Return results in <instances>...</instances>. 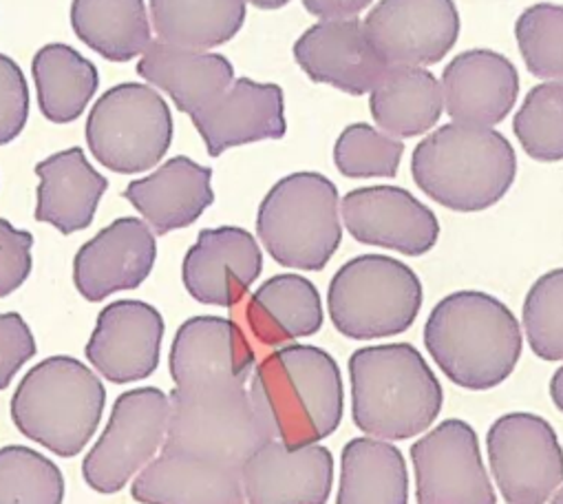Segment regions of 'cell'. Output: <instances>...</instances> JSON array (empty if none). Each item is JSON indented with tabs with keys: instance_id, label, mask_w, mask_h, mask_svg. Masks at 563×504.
Wrapping results in <instances>:
<instances>
[{
	"instance_id": "obj_23",
	"label": "cell",
	"mask_w": 563,
	"mask_h": 504,
	"mask_svg": "<svg viewBox=\"0 0 563 504\" xmlns=\"http://www.w3.org/2000/svg\"><path fill=\"white\" fill-rule=\"evenodd\" d=\"M131 493L142 504H243L239 467L184 451H162L135 478Z\"/></svg>"
},
{
	"instance_id": "obj_3",
	"label": "cell",
	"mask_w": 563,
	"mask_h": 504,
	"mask_svg": "<svg viewBox=\"0 0 563 504\" xmlns=\"http://www.w3.org/2000/svg\"><path fill=\"white\" fill-rule=\"evenodd\" d=\"M354 425L380 440L424 434L442 412L444 392L411 343L367 346L350 357Z\"/></svg>"
},
{
	"instance_id": "obj_35",
	"label": "cell",
	"mask_w": 563,
	"mask_h": 504,
	"mask_svg": "<svg viewBox=\"0 0 563 504\" xmlns=\"http://www.w3.org/2000/svg\"><path fill=\"white\" fill-rule=\"evenodd\" d=\"M515 39L532 76L563 83V6L528 8L515 23Z\"/></svg>"
},
{
	"instance_id": "obj_28",
	"label": "cell",
	"mask_w": 563,
	"mask_h": 504,
	"mask_svg": "<svg viewBox=\"0 0 563 504\" xmlns=\"http://www.w3.org/2000/svg\"><path fill=\"white\" fill-rule=\"evenodd\" d=\"M369 94L372 116L391 138L431 131L444 109L442 85L424 67H389Z\"/></svg>"
},
{
	"instance_id": "obj_29",
	"label": "cell",
	"mask_w": 563,
	"mask_h": 504,
	"mask_svg": "<svg viewBox=\"0 0 563 504\" xmlns=\"http://www.w3.org/2000/svg\"><path fill=\"white\" fill-rule=\"evenodd\" d=\"M409 471L402 451L380 438H352L341 456L336 504H407Z\"/></svg>"
},
{
	"instance_id": "obj_20",
	"label": "cell",
	"mask_w": 563,
	"mask_h": 504,
	"mask_svg": "<svg viewBox=\"0 0 563 504\" xmlns=\"http://www.w3.org/2000/svg\"><path fill=\"white\" fill-rule=\"evenodd\" d=\"M295 61L310 80L350 96L369 94L389 69L358 19L317 23L297 41Z\"/></svg>"
},
{
	"instance_id": "obj_44",
	"label": "cell",
	"mask_w": 563,
	"mask_h": 504,
	"mask_svg": "<svg viewBox=\"0 0 563 504\" xmlns=\"http://www.w3.org/2000/svg\"><path fill=\"white\" fill-rule=\"evenodd\" d=\"M550 504H563V486L556 489V493L550 497Z\"/></svg>"
},
{
	"instance_id": "obj_10",
	"label": "cell",
	"mask_w": 563,
	"mask_h": 504,
	"mask_svg": "<svg viewBox=\"0 0 563 504\" xmlns=\"http://www.w3.org/2000/svg\"><path fill=\"white\" fill-rule=\"evenodd\" d=\"M168 416L170 396L157 387H140L118 396L107 429L85 458L87 484L98 493L122 491L164 445Z\"/></svg>"
},
{
	"instance_id": "obj_34",
	"label": "cell",
	"mask_w": 563,
	"mask_h": 504,
	"mask_svg": "<svg viewBox=\"0 0 563 504\" xmlns=\"http://www.w3.org/2000/svg\"><path fill=\"white\" fill-rule=\"evenodd\" d=\"M512 131L537 162L563 160V83H543L523 98Z\"/></svg>"
},
{
	"instance_id": "obj_5",
	"label": "cell",
	"mask_w": 563,
	"mask_h": 504,
	"mask_svg": "<svg viewBox=\"0 0 563 504\" xmlns=\"http://www.w3.org/2000/svg\"><path fill=\"white\" fill-rule=\"evenodd\" d=\"M107 390L85 363L49 357L36 363L12 398V418L23 436L54 451L78 456L102 420Z\"/></svg>"
},
{
	"instance_id": "obj_42",
	"label": "cell",
	"mask_w": 563,
	"mask_h": 504,
	"mask_svg": "<svg viewBox=\"0 0 563 504\" xmlns=\"http://www.w3.org/2000/svg\"><path fill=\"white\" fill-rule=\"evenodd\" d=\"M550 398L554 407L563 414V365L550 379Z\"/></svg>"
},
{
	"instance_id": "obj_43",
	"label": "cell",
	"mask_w": 563,
	"mask_h": 504,
	"mask_svg": "<svg viewBox=\"0 0 563 504\" xmlns=\"http://www.w3.org/2000/svg\"><path fill=\"white\" fill-rule=\"evenodd\" d=\"M247 3H252L258 10H280L286 8L290 0H247Z\"/></svg>"
},
{
	"instance_id": "obj_31",
	"label": "cell",
	"mask_w": 563,
	"mask_h": 504,
	"mask_svg": "<svg viewBox=\"0 0 563 504\" xmlns=\"http://www.w3.org/2000/svg\"><path fill=\"white\" fill-rule=\"evenodd\" d=\"M159 43L212 50L230 43L245 23V0H148Z\"/></svg>"
},
{
	"instance_id": "obj_17",
	"label": "cell",
	"mask_w": 563,
	"mask_h": 504,
	"mask_svg": "<svg viewBox=\"0 0 563 504\" xmlns=\"http://www.w3.org/2000/svg\"><path fill=\"white\" fill-rule=\"evenodd\" d=\"M247 504H328L334 486V456L323 445H261L241 464Z\"/></svg>"
},
{
	"instance_id": "obj_37",
	"label": "cell",
	"mask_w": 563,
	"mask_h": 504,
	"mask_svg": "<svg viewBox=\"0 0 563 504\" xmlns=\"http://www.w3.org/2000/svg\"><path fill=\"white\" fill-rule=\"evenodd\" d=\"M405 144L365 122L350 124L334 144L336 168L352 179L396 177Z\"/></svg>"
},
{
	"instance_id": "obj_22",
	"label": "cell",
	"mask_w": 563,
	"mask_h": 504,
	"mask_svg": "<svg viewBox=\"0 0 563 504\" xmlns=\"http://www.w3.org/2000/svg\"><path fill=\"white\" fill-rule=\"evenodd\" d=\"M442 96L453 122L495 127L517 105L519 74L515 65L490 50L455 56L442 74Z\"/></svg>"
},
{
	"instance_id": "obj_25",
	"label": "cell",
	"mask_w": 563,
	"mask_h": 504,
	"mask_svg": "<svg viewBox=\"0 0 563 504\" xmlns=\"http://www.w3.org/2000/svg\"><path fill=\"white\" fill-rule=\"evenodd\" d=\"M137 74L164 91L186 116H197L234 83L232 63L212 52L151 43L137 63Z\"/></svg>"
},
{
	"instance_id": "obj_41",
	"label": "cell",
	"mask_w": 563,
	"mask_h": 504,
	"mask_svg": "<svg viewBox=\"0 0 563 504\" xmlns=\"http://www.w3.org/2000/svg\"><path fill=\"white\" fill-rule=\"evenodd\" d=\"M372 3L374 0H303L306 10L321 21L356 19V14H361Z\"/></svg>"
},
{
	"instance_id": "obj_6",
	"label": "cell",
	"mask_w": 563,
	"mask_h": 504,
	"mask_svg": "<svg viewBox=\"0 0 563 504\" xmlns=\"http://www.w3.org/2000/svg\"><path fill=\"white\" fill-rule=\"evenodd\" d=\"M256 234L278 266L323 271L343 241L336 184L314 171L278 179L258 206Z\"/></svg>"
},
{
	"instance_id": "obj_40",
	"label": "cell",
	"mask_w": 563,
	"mask_h": 504,
	"mask_svg": "<svg viewBox=\"0 0 563 504\" xmlns=\"http://www.w3.org/2000/svg\"><path fill=\"white\" fill-rule=\"evenodd\" d=\"M36 350L32 328L21 315H0V390L12 385L19 370L36 357Z\"/></svg>"
},
{
	"instance_id": "obj_19",
	"label": "cell",
	"mask_w": 563,
	"mask_h": 504,
	"mask_svg": "<svg viewBox=\"0 0 563 504\" xmlns=\"http://www.w3.org/2000/svg\"><path fill=\"white\" fill-rule=\"evenodd\" d=\"M164 317L135 299L109 304L87 343L89 363L111 383L124 385L148 379L162 357Z\"/></svg>"
},
{
	"instance_id": "obj_38",
	"label": "cell",
	"mask_w": 563,
	"mask_h": 504,
	"mask_svg": "<svg viewBox=\"0 0 563 504\" xmlns=\"http://www.w3.org/2000/svg\"><path fill=\"white\" fill-rule=\"evenodd\" d=\"M30 118V87L23 69L0 54V146L14 142Z\"/></svg>"
},
{
	"instance_id": "obj_33",
	"label": "cell",
	"mask_w": 563,
	"mask_h": 504,
	"mask_svg": "<svg viewBox=\"0 0 563 504\" xmlns=\"http://www.w3.org/2000/svg\"><path fill=\"white\" fill-rule=\"evenodd\" d=\"M63 471L36 449H0V504H63Z\"/></svg>"
},
{
	"instance_id": "obj_12",
	"label": "cell",
	"mask_w": 563,
	"mask_h": 504,
	"mask_svg": "<svg viewBox=\"0 0 563 504\" xmlns=\"http://www.w3.org/2000/svg\"><path fill=\"white\" fill-rule=\"evenodd\" d=\"M418 504H497L479 438L462 418H446L411 447Z\"/></svg>"
},
{
	"instance_id": "obj_2",
	"label": "cell",
	"mask_w": 563,
	"mask_h": 504,
	"mask_svg": "<svg viewBox=\"0 0 563 504\" xmlns=\"http://www.w3.org/2000/svg\"><path fill=\"white\" fill-rule=\"evenodd\" d=\"M424 346L451 383L486 392L515 372L523 337L517 317L504 302L482 291H457L431 310Z\"/></svg>"
},
{
	"instance_id": "obj_16",
	"label": "cell",
	"mask_w": 563,
	"mask_h": 504,
	"mask_svg": "<svg viewBox=\"0 0 563 504\" xmlns=\"http://www.w3.org/2000/svg\"><path fill=\"white\" fill-rule=\"evenodd\" d=\"M263 271V252L254 234L239 226L206 228L181 264L188 295L217 308L239 306Z\"/></svg>"
},
{
	"instance_id": "obj_26",
	"label": "cell",
	"mask_w": 563,
	"mask_h": 504,
	"mask_svg": "<svg viewBox=\"0 0 563 504\" xmlns=\"http://www.w3.org/2000/svg\"><path fill=\"white\" fill-rule=\"evenodd\" d=\"M250 335L263 348H284L314 337L325 321L317 286L303 275H274L263 282L243 310Z\"/></svg>"
},
{
	"instance_id": "obj_27",
	"label": "cell",
	"mask_w": 563,
	"mask_h": 504,
	"mask_svg": "<svg viewBox=\"0 0 563 504\" xmlns=\"http://www.w3.org/2000/svg\"><path fill=\"white\" fill-rule=\"evenodd\" d=\"M41 177L36 219L54 226L63 234H74L91 226L98 204L109 188V179L98 173L82 149L60 151L36 166Z\"/></svg>"
},
{
	"instance_id": "obj_13",
	"label": "cell",
	"mask_w": 563,
	"mask_h": 504,
	"mask_svg": "<svg viewBox=\"0 0 563 504\" xmlns=\"http://www.w3.org/2000/svg\"><path fill=\"white\" fill-rule=\"evenodd\" d=\"M363 25L387 67L435 65L460 36L453 0H380Z\"/></svg>"
},
{
	"instance_id": "obj_11",
	"label": "cell",
	"mask_w": 563,
	"mask_h": 504,
	"mask_svg": "<svg viewBox=\"0 0 563 504\" xmlns=\"http://www.w3.org/2000/svg\"><path fill=\"white\" fill-rule=\"evenodd\" d=\"M488 464L508 504H545L563 484V449L552 425L530 412L499 416L486 434Z\"/></svg>"
},
{
	"instance_id": "obj_9",
	"label": "cell",
	"mask_w": 563,
	"mask_h": 504,
	"mask_svg": "<svg viewBox=\"0 0 563 504\" xmlns=\"http://www.w3.org/2000/svg\"><path fill=\"white\" fill-rule=\"evenodd\" d=\"M91 155L113 173L155 168L173 142V113L157 89L140 83L111 87L87 118Z\"/></svg>"
},
{
	"instance_id": "obj_21",
	"label": "cell",
	"mask_w": 563,
	"mask_h": 504,
	"mask_svg": "<svg viewBox=\"0 0 563 504\" xmlns=\"http://www.w3.org/2000/svg\"><path fill=\"white\" fill-rule=\"evenodd\" d=\"M190 120L212 157L234 146L280 140L288 131L284 89L250 78L234 80L221 98Z\"/></svg>"
},
{
	"instance_id": "obj_30",
	"label": "cell",
	"mask_w": 563,
	"mask_h": 504,
	"mask_svg": "<svg viewBox=\"0 0 563 504\" xmlns=\"http://www.w3.org/2000/svg\"><path fill=\"white\" fill-rule=\"evenodd\" d=\"M69 19L76 36L111 63H129L151 47L144 0H74Z\"/></svg>"
},
{
	"instance_id": "obj_39",
	"label": "cell",
	"mask_w": 563,
	"mask_h": 504,
	"mask_svg": "<svg viewBox=\"0 0 563 504\" xmlns=\"http://www.w3.org/2000/svg\"><path fill=\"white\" fill-rule=\"evenodd\" d=\"M34 234L0 219V297L16 293L32 275Z\"/></svg>"
},
{
	"instance_id": "obj_1",
	"label": "cell",
	"mask_w": 563,
	"mask_h": 504,
	"mask_svg": "<svg viewBox=\"0 0 563 504\" xmlns=\"http://www.w3.org/2000/svg\"><path fill=\"white\" fill-rule=\"evenodd\" d=\"M250 398L272 438L295 447L317 445L343 423V372L323 348L290 343L254 368Z\"/></svg>"
},
{
	"instance_id": "obj_32",
	"label": "cell",
	"mask_w": 563,
	"mask_h": 504,
	"mask_svg": "<svg viewBox=\"0 0 563 504\" xmlns=\"http://www.w3.org/2000/svg\"><path fill=\"white\" fill-rule=\"evenodd\" d=\"M32 74L43 116L54 124L76 122L93 100L100 76L96 65L65 43L36 52Z\"/></svg>"
},
{
	"instance_id": "obj_18",
	"label": "cell",
	"mask_w": 563,
	"mask_h": 504,
	"mask_svg": "<svg viewBox=\"0 0 563 504\" xmlns=\"http://www.w3.org/2000/svg\"><path fill=\"white\" fill-rule=\"evenodd\" d=\"M157 260L151 226L137 217H120L89 239L74 260V284L91 302L140 288Z\"/></svg>"
},
{
	"instance_id": "obj_7",
	"label": "cell",
	"mask_w": 563,
	"mask_h": 504,
	"mask_svg": "<svg viewBox=\"0 0 563 504\" xmlns=\"http://www.w3.org/2000/svg\"><path fill=\"white\" fill-rule=\"evenodd\" d=\"M420 277L385 255L350 260L330 282L328 310L334 328L354 341L387 339L407 332L422 308Z\"/></svg>"
},
{
	"instance_id": "obj_24",
	"label": "cell",
	"mask_w": 563,
	"mask_h": 504,
	"mask_svg": "<svg viewBox=\"0 0 563 504\" xmlns=\"http://www.w3.org/2000/svg\"><path fill=\"white\" fill-rule=\"evenodd\" d=\"M124 197L157 234L192 226L214 201L212 171L186 155L170 157L126 186Z\"/></svg>"
},
{
	"instance_id": "obj_36",
	"label": "cell",
	"mask_w": 563,
	"mask_h": 504,
	"mask_svg": "<svg viewBox=\"0 0 563 504\" xmlns=\"http://www.w3.org/2000/svg\"><path fill=\"white\" fill-rule=\"evenodd\" d=\"M523 332L534 357L563 361V269L541 275L523 299Z\"/></svg>"
},
{
	"instance_id": "obj_4",
	"label": "cell",
	"mask_w": 563,
	"mask_h": 504,
	"mask_svg": "<svg viewBox=\"0 0 563 504\" xmlns=\"http://www.w3.org/2000/svg\"><path fill=\"white\" fill-rule=\"evenodd\" d=\"M416 186L455 212H479L510 190L517 175L512 144L490 127L451 122L413 151Z\"/></svg>"
},
{
	"instance_id": "obj_8",
	"label": "cell",
	"mask_w": 563,
	"mask_h": 504,
	"mask_svg": "<svg viewBox=\"0 0 563 504\" xmlns=\"http://www.w3.org/2000/svg\"><path fill=\"white\" fill-rule=\"evenodd\" d=\"M267 440L272 434L245 387L170 392L162 451H184L241 469Z\"/></svg>"
},
{
	"instance_id": "obj_14",
	"label": "cell",
	"mask_w": 563,
	"mask_h": 504,
	"mask_svg": "<svg viewBox=\"0 0 563 504\" xmlns=\"http://www.w3.org/2000/svg\"><path fill=\"white\" fill-rule=\"evenodd\" d=\"M254 361V348L239 324L203 315L179 326L168 365L175 387L195 392L245 387Z\"/></svg>"
},
{
	"instance_id": "obj_15",
	"label": "cell",
	"mask_w": 563,
	"mask_h": 504,
	"mask_svg": "<svg viewBox=\"0 0 563 504\" xmlns=\"http://www.w3.org/2000/svg\"><path fill=\"white\" fill-rule=\"evenodd\" d=\"M341 221L356 241L407 258L427 255L440 237L435 212L398 186H365L347 193L341 199Z\"/></svg>"
}]
</instances>
